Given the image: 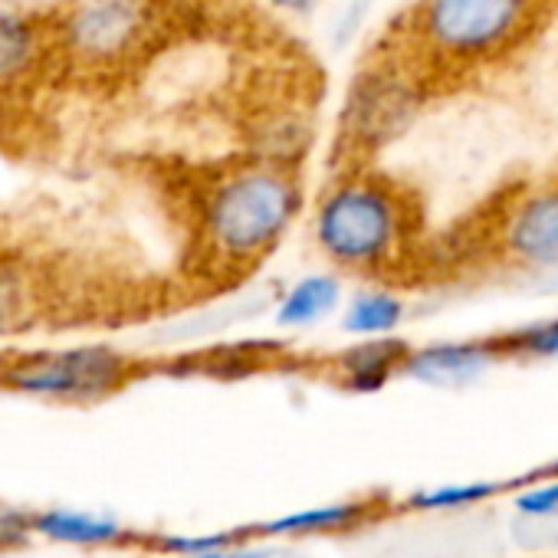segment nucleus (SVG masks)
<instances>
[{
    "instance_id": "obj_1",
    "label": "nucleus",
    "mask_w": 558,
    "mask_h": 558,
    "mask_svg": "<svg viewBox=\"0 0 558 558\" xmlns=\"http://www.w3.org/2000/svg\"><path fill=\"white\" fill-rule=\"evenodd\" d=\"M300 210L296 181L266 165H250L220 178L201 207V230L214 256L256 263L287 233Z\"/></svg>"
},
{
    "instance_id": "obj_2",
    "label": "nucleus",
    "mask_w": 558,
    "mask_h": 558,
    "mask_svg": "<svg viewBox=\"0 0 558 558\" xmlns=\"http://www.w3.org/2000/svg\"><path fill=\"white\" fill-rule=\"evenodd\" d=\"M411 210L401 191L378 174H355L329 187L316 210L323 253L345 269H375L398 256Z\"/></svg>"
},
{
    "instance_id": "obj_3",
    "label": "nucleus",
    "mask_w": 558,
    "mask_h": 558,
    "mask_svg": "<svg viewBox=\"0 0 558 558\" xmlns=\"http://www.w3.org/2000/svg\"><path fill=\"white\" fill-rule=\"evenodd\" d=\"M538 11L542 0H417L414 34L430 57L476 63L515 47Z\"/></svg>"
},
{
    "instance_id": "obj_4",
    "label": "nucleus",
    "mask_w": 558,
    "mask_h": 558,
    "mask_svg": "<svg viewBox=\"0 0 558 558\" xmlns=\"http://www.w3.org/2000/svg\"><path fill=\"white\" fill-rule=\"evenodd\" d=\"M132 365L109 345H80L63 352L24 355L0 368V381L24 395H44L60 401H96L125 385Z\"/></svg>"
},
{
    "instance_id": "obj_5",
    "label": "nucleus",
    "mask_w": 558,
    "mask_h": 558,
    "mask_svg": "<svg viewBox=\"0 0 558 558\" xmlns=\"http://www.w3.org/2000/svg\"><path fill=\"white\" fill-rule=\"evenodd\" d=\"M151 31L148 0H76L60 24L66 53L86 66H109L132 57Z\"/></svg>"
},
{
    "instance_id": "obj_6",
    "label": "nucleus",
    "mask_w": 558,
    "mask_h": 558,
    "mask_svg": "<svg viewBox=\"0 0 558 558\" xmlns=\"http://www.w3.org/2000/svg\"><path fill=\"white\" fill-rule=\"evenodd\" d=\"M502 246L519 266H558V184L538 187L512 207L502 230Z\"/></svg>"
},
{
    "instance_id": "obj_7",
    "label": "nucleus",
    "mask_w": 558,
    "mask_h": 558,
    "mask_svg": "<svg viewBox=\"0 0 558 558\" xmlns=\"http://www.w3.org/2000/svg\"><path fill=\"white\" fill-rule=\"evenodd\" d=\"M502 362L496 339L480 342H440L427 349H411L404 362V375L430 381V385H463L476 375H483L489 365Z\"/></svg>"
},
{
    "instance_id": "obj_8",
    "label": "nucleus",
    "mask_w": 558,
    "mask_h": 558,
    "mask_svg": "<svg viewBox=\"0 0 558 558\" xmlns=\"http://www.w3.org/2000/svg\"><path fill=\"white\" fill-rule=\"evenodd\" d=\"M44 57V31L24 11L0 8V89L24 83Z\"/></svg>"
},
{
    "instance_id": "obj_9",
    "label": "nucleus",
    "mask_w": 558,
    "mask_h": 558,
    "mask_svg": "<svg viewBox=\"0 0 558 558\" xmlns=\"http://www.w3.org/2000/svg\"><path fill=\"white\" fill-rule=\"evenodd\" d=\"M411 349L404 342H395L388 336L381 339H365L355 349H349L342 355V381L352 391H378L381 385H388L395 375H404V362H408Z\"/></svg>"
},
{
    "instance_id": "obj_10",
    "label": "nucleus",
    "mask_w": 558,
    "mask_h": 558,
    "mask_svg": "<svg viewBox=\"0 0 558 558\" xmlns=\"http://www.w3.org/2000/svg\"><path fill=\"white\" fill-rule=\"evenodd\" d=\"M342 303V283L329 272H316V276H306L300 283L283 296L276 310V323L279 326H313V323H323L329 313H336Z\"/></svg>"
},
{
    "instance_id": "obj_11",
    "label": "nucleus",
    "mask_w": 558,
    "mask_h": 558,
    "mask_svg": "<svg viewBox=\"0 0 558 558\" xmlns=\"http://www.w3.org/2000/svg\"><path fill=\"white\" fill-rule=\"evenodd\" d=\"M375 512V502H329V506H316V509H300V512H287L272 522L263 525L266 535H279V538H303V535H329L339 529H349L355 522H365Z\"/></svg>"
},
{
    "instance_id": "obj_12",
    "label": "nucleus",
    "mask_w": 558,
    "mask_h": 558,
    "mask_svg": "<svg viewBox=\"0 0 558 558\" xmlns=\"http://www.w3.org/2000/svg\"><path fill=\"white\" fill-rule=\"evenodd\" d=\"M404 319V303L395 293L385 290H365L359 296L349 300L345 316H342V329L349 336L359 339H381L388 332H395Z\"/></svg>"
},
{
    "instance_id": "obj_13",
    "label": "nucleus",
    "mask_w": 558,
    "mask_h": 558,
    "mask_svg": "<svg viewBox=\"0 0 558 558\" xmlns=\"http://www.w3.org/2000/svg\"><path fill=\"white\" fill-rule=\"evenodd\" d=\"M34 529L57 542H73V545H106L122 535V525L109 515H89V512H44L34 519Z\"/></svg>"
},
{
    "instance_id": "obj_14",
    "label": "nucleus",
    "mask_w": 558,
    "mask_h": 558,
    "mask_svg": "<svg viewBox=\"0 0 558 558\" xmlns=\"http://www.w3.org/2000/svg\"><path fill=\"white\" fill-rule=\"evenodd\" d=\"M37 306V287L31 272L14 263L0 259V332H17L31 323Z\"/></svg>"
},
{
    "instance_id": "obj_15",
    "label": "nucleus",
    "mask_w": 558,
    "mask_h": 558,
    "mask_svg": "<svg viewBox=\"0 0 558 558\" xmlns=\"http://www.w3.org/2000/svg\"><path fill=\"white\" fill-rule=\"evenodd\" d=\"M502 359H558V319H545L499 336Z\"/></svg>"
},
{
    "instance_id": "obj_16",
    "label": "nucleus",
    "mask_w": 558,
    "mask_h": 558,
    "mask_svg": "<svg viewBox=\"0 0 558 558\" xmlns=\"http://www.w3.org/2000/svg\"><path fill=\"white\" fill-rule=\"evenodd\" d=\"M483 496H489L486 483H466V486H434L427 493H417L411 502L417 509H430V512H444V509H463L470 502H480Z\"/></svg>"
},
{
    "instance_id": "obj_17",
    "label": "nucleus",
    "mask_w": 558,
    "mask_h": 558,
    "mask_svg": "<svg viewBox=\"0 0 558 558\" xmlns=\"http://www.w3.org/2000/svg\"><path fill=\"white\" fill-rule=\"evenodd\" d=\"M519 515H535V519H558V473L538 486H529L515 496Z\"/></svg>"
},
{
    "instance_id": "obj_18",
    "label": "nucleus",
    "mask_w": 558,
    "mask_h": 558,
    "mask_svg": "<svg viewBox=\"0 0 558 558\" xmlns=\"http://www.w3.org/2000/svg\"><path fill=\"white\" fill-rule=\"evenodd\" d=\"M276 551L269 548V545H250V542H243V538H230V542H223V545H217V548H210V551H201V555H194V558H272Z\"/></svg>"
},
{
    "instance_id": "obj_19",
    "label": "nucleus",
    "mask_w": 558,
    "mask_h": 558,
    "mask_svg": "<svg viewBox=\"0 0 558 558\" xmlns=\"http://www.w3.org/2000/svg\"><path fill=\"white\" fill-rule=\"evenodd\" d=\"M27 525L34 522L21 512H0V545H21L27 538Z\"/></svg>"
},
{
    "instance_id": "obj_20",
    "label": "nucleus",
    "mask_w": 558,
    "mask_h": 558,
    "mask_svg": "<svg viewBox=\"0 0 558 558\" xmlns=\"http://www.w3.org/2000/svg\"><path fill=\"white\" fill-rule=\"evenodd\" d=\"M551 473H558V460H555V466H551Z\"/></svg>"
}]
</instances>
